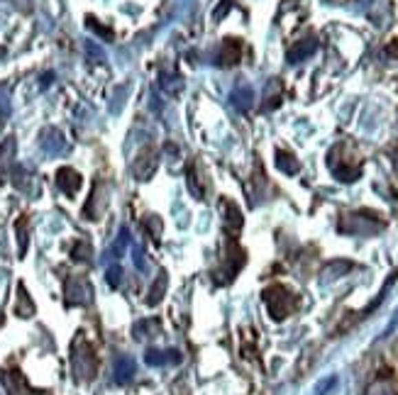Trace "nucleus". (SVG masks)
<instances>
[{"label":"nucleus","mask_w":398,"mask_h":395,"mask_svg":"<svg viewBox=\"0 0 398 395\" xmlns=\"http://www.w3.org/2000/svg\"><path fill=\"white\" fill-rule=\"evenodd\" d=\"M71 369H74L76 378L81 381H91L96 376V359H93V352L86 342H76L74 354H71Z\"/></svg>","instance_id":"nucleus-1"},{"label":"nucleus","mask_w":398,"mask_h":395,"mask_svg":"<svg viewBox=\"0 0 398 395\" xmlns=\"http://www.w3.org/2000/svg\"><path fill=\"white\" fill-rule=\"evenodd\" d=\"M64 295L69 305H88L93 300V286L88 284L86 278L71 276L64 286Z\"/></svg>","instance_id":"nucleus-2"},{"label":"nucleus","mask_w":398,"mask_h":395,"mask_svg":"<svg viewBox=\"0 0 398 395\" xmlns=\"http://www.w3.org/2000/svg\"><path fill=\"white\" fill-rule=\"evenodd\" d=\"M339 230L350 232V235H374V232L381 230V224L366 222V220H362V215H347V217H342V222H339Z\"/></svg>","instance_id":"nucleus-3"},{"label":"nucleus","mask_w":398,"mask_h":395,"mask_svg":"<svg viewBox=\"0 0 398 395\" xmlns=\"http://www.w3.org/2000/svg\"><path fill=\"white\" fill-rule=\"evenodd\" d=\"M39 147H42L47 154L56 156L66 149V139L56 127H44L42 132H39Z\"/></svg>","instance_id":"nucleus-4"},{"label":"nucleus","mask_w":398,"mask_h":395,"mask_svg":"<svg viewBox=\"0 0 398 395\" xmlns=\"http://www.w3.org/2000/svg\"><path fill=\"white\" fill-rule=\"evenodd\" d=\"M156 164H159L156 151H142L132 164V173L137 176V181H149L156 171Z\"/></svg>","instance_id":"nucleus-5"},{"label":"nucleus","mask_w":398,"mask_h":395,"mask_svg":"<svg viewBox=\"0 0 398 395\" xmlns=\"http://www.w3.org/2000/svg\"><path fill=\"white\" fill-rule=\"evenodd\" d=\"M17 142L15 137H8L3 145H0V183H6L12 176V161H15Z\"/></svg>","instance_id":"nucleus-6"},{"label":"nucleus","mask_w":398,"mask_h":395,"mask_svg":"<svg viewBox=\"0 0 398 395\" xmlns=\"http://www.w3.org/2000/svg\"><path fill=\"white\" fill-rule=\"evenodd\" d=\"M81 173L74 171V169H59L56 171V186L61 188V193H66V195H76L78 193V188H81Z\"/></svg>","instance_id":"nucleus-7"},{"label":"nucleus","mask_w":398,"mask_h":395,"mask_svg":"<svg viewBox=\"0 0 398 395\" xmlns=\"http://www.w3.org/2000/svg\"><path fill=\"white\" fill-rule=\"evenodd\" d=\"M145 361L149 366H167V363H178L181 361V354L176 349H149L145 354Z\"/></svg>","instance_id":"nucleus-8"},{"label":"nucleus","mask_w":398,"mask_h":395,"mask_svg":"<svg viewBox=\"0 0 398 395\" xmlns=\"http://www.w3.org/2000/svg\"><path fill=\"white\" fill-rule=\"evenodd\" d=\"M0 383L8 388V395H28V383L15 371H0Z\"/></svg>","instance_id":"nucleus-9"},{"label":"nucleus","mask_w":398,"mask_h":395,"mask_svg":"<svg viewBox=\"0 0 398 395\" xmlns=\"http://www.w3.org/2000/svg\"><path fill=\"white\" fill-rule=\"evenodd\" d=\"M230 100H232V105H235L240 112H247L249 107L254 105V91L247 86V83H240V86L232 91Z\"/></svg>","instance_id":"nucleus-10"},{"label":"nucleus","mask_w":398,"mask_h":395,"mask_svg":"<svg viewBox=\"0 0 398 395\" xmlns=\"http://www.w3.org/2000/svg\"><path fill=\"white\" fill-rule=\"evenodd\" d=\"M135 361L129 356H118L115 359V383H127L135 376Z\"/></svg>","instance_id":"nucleus-11"},{"label":"nucleus","mask_w":398,"mask_h":395,"mask_svg":"<svg viewBox=\"0 0 398 395\" xmlns=\"http://www.w3.org/2000/svg\"><path fill=\"white\" fill-rule=\"evenodd\" d=\"M167 286H169V276L164 271H159L156 281L149 286V293H147V305H159V303H162L164 293H167Z\"/></svg>","instance_id":"nucleus-12"},{"label":"nucleus","mask_w":398,"mask_h":395,"mask_svg":"<svg viewBox=\"0 0 398 395\" xmlns=\"http://www.w3.org/2000/svg\"><path fill=\"white\" fill-rule=\"evenodd\" d=\"M352 268V264L350 261H333V264H328V266L320 271V281L323 284H330V281H337V278H342L344 273L350 271Z\"/></svg>","instance_id":"nucleus-13"},{"label":"nucleus","mask_w":398,"mask_h":395,"mask_svg":"<svg viewBox=\"0 0 398 395\" xmlns=\"http://www.w3.org/2000/svg\"><path fill=\"white\" fill-rule=\"evenodd\" d=\"M315 49H317L315 39H303V42H298L296 47L289 52V61L291 64H298V61H303L306 56H311Z\"/></svg>","instance_id":"nucleus-14"},{"label":"nucleus","mask_w":398,"mask_h":395,"mask_svg":"<svg viewBox=\"0 0 398 395\" xmlns=\"http://www.w3.org/2000/svg\"><path fill=\"white\" fill-rule=\"evenodd\" d=\"M237 59H240V44H237V39H225L218 61H220L222 66H232L237 64Z\"/></svg>","instance_id":"nucleus-15"},{"label":"nucleus","mask_w":398,"mask_h":395,"mask_svg":"<svg viewBox=\"0 0 398 395\" xmlns=\"http://www.w3.org/2000/svg\"><path fill=\"white\" fill-rule=\"evenodd\" d=\"M220 208H222V213H225V222L230 224V227H242V213H240V210H237V205L232 203V200H225V198H222L220 200Z\"/></svg>","instance_id":"nucleus-16"},{"label":"nucleus","mask_w":398,"mask_h":395,"mask_svg":"<svg viewBox=\"0 0 398 395\" xmlns=\"http://www.w3.org/2000/svg\"><path fill=\"white\" fill-rule=\"evenodd\" d=\"M276 166H279V171H284V173H289V176H293V173H298V161L293 159L291 154H286V151H279L276 154Z\"/></svg>","instance_id":"nucleus-17"},{"label":"nucleus","mask_w":398,"mask_h":395,"mask_svg":"<svg viewBox=\"0 0 398 395\" xmlns=\"http://www.w3.org/2000/svg\"><path fill=\"white\" fill-rule=\"evenodd\" d=\"M186 186H189L191 195H193V198H198V200H203L205 188L200 186V178H198V173H196V166H191V169H189V173H186Z\"/></svg>","instance_id":"nucleus-18"},{"label":"nucleus","mask_w":398,"mask_h":395,"mask_svg":"<svg viewBox=\"0 0 398 395\" xmlns=\"http://www.w3.org/2000/svg\"><path fill=\"white\" fill-rule=\"evenodd\" d=\"M159 332V322L156 320H145V322H137L135 325V339H145V337H156Z\"/></svg>","instance_id":"nucleus-19"},{"label":"nucleus","mask_w":398,"mask_h":395,"mask_svg":"<svg viewBox=\"0 0 398 395\" xmlns=\"http://www.w3.org/2000/svg\"><path fill=\"white\" fill-rule=\"evenodd\" d=\"M127 242H129V235H127V230H120V235H118V242L113 244V249H108V257H113V259H120L123 257V251L127 249Z\"/></svg>","instance_id":"nucleus-20"},{"label":"nucleus","mask_w":398,"mask_h":395,"mask_svg":"<svg viewBox=\"0 0 398 395\" xmlns=\"http://www.w3.org/2000/svg\"><path fill=\"white\" fill-rule=\"evenodd\" d=\"M366 395H396V390H393V385L388 381H374L366 388Z\"/></svg>","instance_id":"nucleus-21"},{"label":"nucleus","mask_w":398,"mask_h":395,"mask_svg":"<svg viewBox=\"0 0 398 395\" xmlns=\"http://www.w3.org/2000/svg\"><path fill=\"white\" fill-rule=\"evenodd\" d=\"M17 230V244H20V257L28 251V224H25V220H17L15 224Z\"/></svg>","instance_id":"nucleus-22"},{"label":"nucleus","mask_w":398,"mask_h":395,"mask_svg":"<svg viewBox=\"0 0 398 395\" xmlns=\"http://www.w3.org/2000/svg\"><path fill=\"white\" fill-rule=\"evenodd\" d=\"M88 257H91V246L78 242V244L74 246V259L76 261H88Z\"/></svg>","instance_id":"nucleus-23"},{"label":"nucleus","mask_w":398,"mask_h":395,"mask_svg":"<svg viewBox=\"0 0 398 395\" xmlns=\"http://www.w3.org/2000/svg\"><path fill=\"white\" fill-rule=\"evenodd\" d=\"M105 278H108V284L113 286V288H118L120 281H123V268H120V266H110L108 273H105Z\"/></svg>","instance_id":"nucleus-24"},{"label":"nucleus","mask_w":398,"mask_h":395,"mask_svg":"<svg viewBox=\"0 0 398 395\" xmlns=\"http://www.w3.org/2000/svg\"><path fill=\"white\" fill-rule=\"evenodd\" d=\"M88 27H93V30H96L98 34H103V37H105V39H110V37H113V32H110V30H103V27H98L93 17H88Z\"/></svg>","instance_id":"nucleus-25"},{"label":"nucleus","mask_w":398,"mask_h":395,"mask_svg":"<svg viewBox=\"0 0 398 395\" xmlns=\"http://www.w3.org/2000/svg\"><path fill=\"white\" fill-rule=\"evenodd\" d=\"M227 10H230V0H222V6L218 8V10H216V15H213V17H216V20H220V17L225 15Z\"/></svg>","instance_id":"nucleus-26"}]
</instances>
